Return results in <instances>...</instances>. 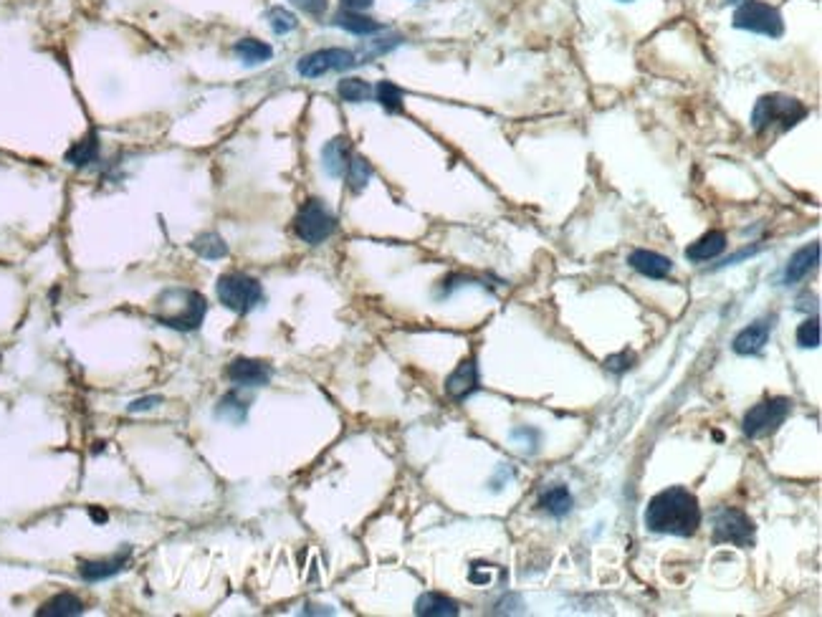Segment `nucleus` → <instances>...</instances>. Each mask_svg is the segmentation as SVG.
Returning <instances> with one entry per match:
<instances>
[{"label": "nucleus", "mask_w": 822, "mask_h": 617, "mask_svg": "<svg viewBox=\"0 0 822 617\" xmlns=\"http://www.w3.org/2000/svg\"><path fill=\"white\" fill-rule=\"evenodd\" d=\"M770 334H772V321H767V319L754 321V324H749L744 332L737 334V339H734V352H737V354H759V352L767 347Z\"/></svg>", "instance_id": "a211bd4d"}, {"label": "nucleus", "mask_w": 822, "mask_h": 617, "mask_svg": "<svg viewBox=\"0 0 822 617\" xmlns=\"http://www.w3.org/2000/svg\"><path fill=\"white\" fill-rule=\"evenodd\" d=\"M734 28L749 31V34L770 36V38H779V36L785 34V20H782V13L774 5H770V3L746 0V3H739V8L734 11Z\"/></svg>", "instance_id": "423d86ee"}, {"label": "nucleus", "mask_w": 822, "mask_h": 617, "mask_svg": "<svg viewBox=\"0 0 822 617\" xmlns=\"http://www.w3.org/2000/svg\"><path fill=\"white\" fill-rule=\"evenodd\" d=\"M271 375H274V369L268 368L266 362H259V360L238 357L228 365V380L238 387H263V384L271 383Z\"/></svg>", "instance_id": "9d476101"}, {"label": "nucleus", "mask_w": 822, "mask_h": 617, "mask_svg": "<svg viewBox=\"0 0 822 617\" xmlns=\"http://www.w3.org/2000/svg\"><path fill=\"white\" fill-rule=\"evenodd\" d=\"M375 5V0H339V8L342 11H355V13H364Z\"/></svg>", "instance_id": "72a5a7b5"}, {"label": "nucleus", "mask_w": 822, "mask_h": 617, "mask_svg": "<svg viewBox=\"0 0 822 617\" xmlns=\"http://www.w3.org/2000/svg\"><path fill=\"white\" fill-rule=\"evenodd\" d=\"M89 517L94 518L97 524H107L109 514H107V511H101V509H97V506H92V509H89Z\"/></svg>", "instance_id": "f704fd0d"}, {"label": "nucleus", "mask_w": 822, "mask_h": 617, "mask_svg": "<svg viewBox=\"0 0 822 617\" xmlns=\"http://www.w3.org/2000/svg\"><path fill=\"white\" fill-rule=\"evenodd\" d=\"M714 524V542L716 544H734V547H752L754 544V521L739 509L722 506L711 517Z\"/></svg>", "instance_id": "6e6552de"}, {"label": "nucleus", "mask_w": 822, "mask_h": 617, "mask_svg": "<svg viewBox=\"0 0 822 617\" xmlns=\"http://www.w3.org/2000/svg\"><path fill=\"white\" fill-rule=\"evenodd\" d=\"M163 402V398H157V395H149V398H140V400L130 402V413H145V410H152V407H157Z\"/></svg>", "instance_id": "473e14b6"}, {"label": "nucleus", "mask_w": 822, "mask_h": 617, "mask_svg": "<svg viewBox=\"0 0 822 617\" xmlns=\"http://www.w3.org/2000/svg\"><path fill=\"white\" fill-rule=\"evenodd\" d=\"M726 3H746V0H726Z\"/></svg>", "instance_id": "c9c22d12"}, {"label": "nucleus", "mask_w": 822, "mask_h": 617, "mask_svg": "<svg viewBox=\"0 0 822 617\" xmlns=\"http://www.w3.org/2000/svg\"><path fill=\"white\" fill-rule=\"evenodd\" d=\"M726 246H729V241H726L723 231H708V233L701 235L696 243H690L689 249H686V258L696 261V264H704V261H711V258L722 256Z\"/></svg>", "instance_id": "6ab92c4d"}, {"label": "nucleus", "mask_w": 822, "mask_h": 617, "mask_svg": "<svg viewBox=\"0 0 822 617\" xmlns=\"http://www.w3.org/2000/svg\"><path fill=\"white\" fill-rule=\"evenodd\" d=\"M797 344L802 350H815L820 347V321L818 319H807L805 324H800L797 329Z\"/></svg>", "instance_id": "c756f323"}, {"label": "nucleus", "mask_w": 822, "mask_h": 617, "mask_svg": "<svg viewBox=\"0 0 822 617\" xmlns=\"http://www.w3.org/2000/svg\"><path fill=\"white\" fill-rule=\"evenodd\" d=\"M352 160V147H349V139L347 137H334L329 139L327 145L322 147V167L329 178H345L347 167Z\"/></svg>", "instance_id": "ddd939ff"}, {"label": "nucleus", "mask_w": 822, "mask_h": 617, "mask_svg": "<svg viewBox=\"0 0 822 617\" xmlns=\"http://www.w3.org/2000/svg\"><path fill=\"white\" fill-rule=\"evenodd\" d=\"M645 526L656 534L693 536L701 526V506L689 488H666L645 509Z\"/></svg>", "instance_id": "f257e3e1"}, {"label": "nucleus", "mask_w": 822, "mask_h": 617, "mask_svg": "<svg viewBox=\"0 0 822 617\" xmlns=\"http://www.w3.org/2000/svg\"><path fill=\"white\" fill-rule=\"evenodd\" d=\"M266 20H268V28L276 36H289L299 28V18H296L289 8H283V5L268 8V11H266Z\"/></svg>", "instance_id": "cd10ccee"}, {"label": "nucleus", "mask_w": 822, "mask_h": 617, "mask_svg": "<svg viewBox=\"0 0 822 617\" xmlns=\"http://www.w3.org/2000/svg\"><path fill=\"white\" fill-rule=\"evenodd\" d=\"M345 180H347V187H349L355 195H360L362 190L370 185V180H372V165H370L362 154H352L349 167H347V172H345Z\"/></svg>", "instance_id": "a878e982"}, {"label": "nucleus", "mask_w": 822, "mask_h": 617, "mask_svg": "<svg viewBox=\"0 0 822 617\" xmlns=\"http://www.w3.org/2000/svg\"><path fill=\"white\" fill-rule=\"evenodd\" d=\"M478 390V368L474 360H463L459 368L451 372V377L445 380V392L453 400H466L468 395H474Z\"/></svg>", "instance_id": "f8f14e48"}, {"label": "nucleus", "mask_w": 822, "mask_h": 617, "mask_svg": "<svg viewBox=\"0 0 822 617\" xmlns=\"http://www.w3.org/2000/svg\"><path fill=\"white\" fill-rule=\"evenodd\" d=\"M633 362H635L633 352H620V354H610L608 360H605V368L610 372H615V375H623V372L633 368Z\"/></svg>", "instance_id": "7c9ffc66"}, {"label": "nucleus", "mask_w": 822, "mask_h": 617, "mask_svg": "<svg viewBox=\"0 0 822 617\" xmlns=\"http://www.w3.org/2000/svg\"><path fill=\"white\" fill-rule=\"evenodd\" d=\"M618 3H633V0H618Z\"/></svg>", "instance_id": "e433bc0d"}, {"label": "nucleus", "mask_w": 822, "mask_h": 617, "mask_svg": "<svg viewBox=\"0 0 822 617\" xmlns=\"http://www.w3.org/2000/svg\"><path fill=\"white\" fill-rule=\"evenodd\" d=\"M627 264L635 268L641 276H648V279H666L674 271V261L671 258H666V256L648 249L633 250Z\"/></svg>", "instance_id": "2eb2a0df"}, {"label": "nucleus", "mask_w": 822, "mask_h": 617, "mask_svg": "<svg viewBox=\"0 0 822 617\" xmlns=\"http://www.w3.org/2000/svg\"><path fill=\"white\" fill-rule=\"evenodd\" d=\"M789 410H792V402L787 398H772V400L759 402L744 415V433L749 438L772 435L787 420Z\"/></svg>", "instance_id": "1a4fd4ad"}, {"label": "nucleus", "mask_w": 822, "mask_h": 617, "mask_svg": "<svg viewBox=\"0 0 822 617\" xmlns=\"http://www.w3.org/2000/svg\"><path fill=\"white\" fill-rule=\"evenodd\" d=\"M84 613V602L76 597V595H71V592H61V595H56V597H51L49 602H44L41 607H38V617H74V615H82Z\"/></svg>", "instance_id": "5701e85b"}, {"label": "nucleus", "mask_w": 822, "mask_h": 617, "mask_svg": "<svg viewBox=\"0 0 822 617\" xmlns=\"http://www.w3.org/2000/svg\"><path fill=\"white\" fill-rule=\"evenodd\" d=\"M294 231L304 243L319 246V243H324V241L331 238V233L337 231V218H334V213L324 205V201L309 198V201L299 208V213H296Z\"/></svg>", "instance_id": "39448f33"}, {"label": "nucleus", "mask_w": 822, "mask_h": 617, "mask_svg": "<svg viewBox=\"0 0 822 617\" xmlns=\"http://www.w3.org/2000/svg\"><path fill=\"white\" fill-rule=\"evenodd\" d=\"M337 94L342 97L347 104H362V101L372 99V86L364 82V79H355V76H347L342 82L337 83Z\"/></svg>", "instance_id": "bb28decb"}, {"label": "nucleus", "mask_w": 822, "mask_h": 617, "mask_svg": "<svg viewBox=\"0 0 822 617\" xmlns=\"http://www.w3.org/2000/svg\"><path fill=\"white\" fill-rule=\"evenodd\" d=\"M372 97L378 101L379 107L385 109V112H390V115H400L403 109H405V94H403V89L393 82H378V86L372 89Z\"/></svg>", "instance_id": "393cba45"}, {"label": "nucleus", "mask_w": 822, "mask_h": 617, "mask_svg": "<svg viewBox=\"0 0 822 617\" xmlns=\"http://www.w3.org/2000/svg\"><path fill=\"white\" fill-rule=\"evenodd\" d=\"M248 405L251 402L246 398H241L235 390H230L226 392L220 402H218V407H215V417H220V420H228L233 425H241L248 415Z\"/></svg>", "instance_id": "b1692460"}, {"label": "nucleus", "mask_w": 822, "mask_h": 617, "mask_svg": "<svg viewBox=\"0 0 822 617\" xmlns=\"http://www.w3.org/2000/svg\"><path fill=\"white\" fill-rule=\"evenodd\" d=\"M127 562H130V547L119 551L116 557H109V559L79 562V574H82V580H86V582H101V580H109V577L119 574Z\"/></svg>", "instance_id": "4468645a"}, {"label": "nucleus", "mask_w": 822, "mask_h": 617, "mask_svg": "<svg viewBox=\"0 0 822 617\" xmlns=\"http://www.w3.org/2000/svg\"><path fill=\"white\" fill-rule=\"evenodd\" d=\"M459 602L445 597L441 592H426L415 602V615L423 617H456L459 615Z\"/></svg>", "instance_id": "412c9836"}, {"label": "nucleus", "mask_w": 822, "mask_h": 617, "mask_svg": "<svg viewBox=\"0 0 822 617\" xmlns=\"http://www.w3.org/2000/svg\"><path fill=\"white\" fill-rule=\"evenodd\" d=\"M289 3L312 18H322L329 8V0H289Z\"/></svg>", "instance_id": "2f4dec72"}, {"label": "nucleus", "mask_w": 822, "mask_h": 617, "mask_svg": "<svg viewBox=\"0 0 822 617\" xmlns=\"http://www.w3.org/2000/svg\"><path fill=\"white\" fill-rule=\"evenodd\" d=\"M233 53H235V59L243 67H263V64H268L274 59V49L266 41H259V38H241V41H235Z\"/></svg>", "instance_id": "aec40b11"}, {"label": "nucleus", "mask_w": 822, "mask_h": 617, "mask_svg": "<svg viewBox=\"0 0 822 617\" xmlns=\"http://www.w3.org/2000/svg\"><path fill=\"white\" fill-rule=\"evenodd\" d=\"M807 117V107L802 101L785 97V94H767L754 104L752 112V127L756 134H764L772 130L774 124H779L782 130L794 127L797 122Z\"/></svg>", "instance_id": "7ed1b4c3"}, {"label": "nucleus", "mask_w": 822, "mask_h": 617, "mask_svg": "<svg viewBox=\"0 0 822 617\" xmlns=\"http://www.w3.org/2000/svg\"><path fill=\"white\" fill-rule=\"evenodd\" d=\"M190 249L196 250L200 258H205V261H220V258L228 256V243H226V238L220 233H215V231H203V233H197L196 238H193V243H190Z\"/></svg>", "instance_id": "4be33fe9"}, {"label": "nucleus", "mask_w": 822, "mask_h": 617, "mask_svg": "<svg viewBox=\"0 0 822 617\" xmlns=\"http://www.w3.org/2000/svg\"><path fill=\"white\" fill-rule=\"evenodd\" d=\"M539 506H542L544 511H549L552 517H564L572 509V496H570V491L564 486H555V488H549L544 494Z\"/></svg>", "instance_id": "c85d7f7f"}, {"label": "nucleus", "mask_w": 822, "mask_h": 617, "mask_svg": "<svg viewBox=\"0 0 822 617\" xmlns=\"http://www.w3.org/2000/svg\"><path fill=\"white\" fill-rule=\"evenodd\" d=\"M818 264H820V243L818 241L810 243V246H802L800 250H794L792 258L787 261V268H785V284H800L802 279H807L818 268Z\"/></svg>", "instance_id": "9b49d317"}, {"label": "nucleus", "mask_w": 822, "mask_h": 617, "mask_svg": "<svg viewBox=\"0 0 822 617\" xmlns=\"http://www.w3.org/2000/svg\"><path fill=\"white\" fill-rule=\"evenodd\" d=\"M355 67H360L357 51L331 46V49H319L301 56L299 64H296V71L304 79H322V76H327L331 71H349V68Z\"/></svg>", "instance_id": "0eeeda50"}, {"label": "nucleus", "mask_w": 822, "mask_h": 617, "mask_svg": "<svg viewBox=\"0 0 822 617\" xmlns=\"http://www.w3.org/2000/svg\"><path fill=\"white\" fill-rule=\"evenodd\" d=\"M208 314V301L193 289H164L155 299V324L175 332H197Z\"/></svg>", "instance_id": "f03ea898"}, {"label": "nucleus", "mask_w": 822, "mask_h": 617, "mask_svg": "<svg viewBox=\"0 0 822 617\" xmlns=\"http://www.w3.org/2000/svg\"><path fill=\"white\" fill-rule=\"evenodd\" d=\"M218 301L235 312V314H251L263 301V286L259 279L248 276V273H223L215 284Z\"/></svg>", "instance_id": "20e7f679"}, {"label": "nucleus", "mask_w": 822, "mask_h": 617, "mask_svg": "<svg viewBox=\"0 0 822 617\" xmlns=\"http://www.w3.org/2000/svg\"><path fill=\"white\" fill-rule=\"evenodd\" d=\"M331 26L342 28L347 34L360 36V38H370V36H378L385 31V26L375 20V18L364 16V13H355V11H339L331 16Z\"/></svg>", "instance_id": "f3484780"}, {"label": "nucleus", "mask_w": 822, "mask_h": 617, "mask_svg": "<svg viewBox=\"0 0 822 617\" xmlns=\"http://www.w3.org/2000/svg\"><path fill=\"white\" fill-rule=\"evenodd\" d=\"M99 152H101V142H99V134L94 130L84 134L79 142H74L64 154L66 165L84 170V167H92L99 162Z\"/></svg>", "instance_id": "dca6fc26"}]
</instances>
